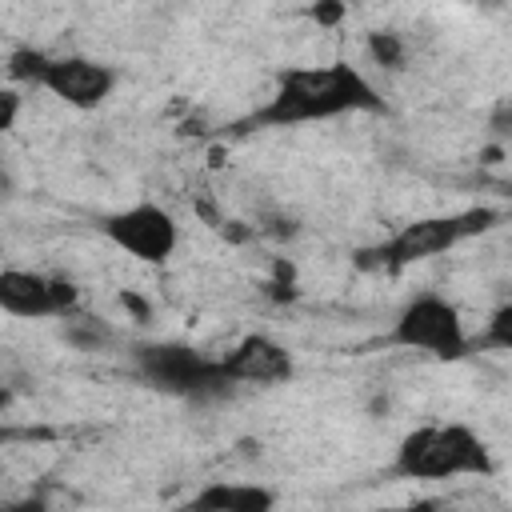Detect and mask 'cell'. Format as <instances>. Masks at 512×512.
<instances>
[{"label": "cell", "instance_id": "2", "mask_svg": "<svg viewBox=\"0 0 512 512\" xmlns=\"http://www.w3.org/2000/svg\"><path fill=\"white\" fill-rule=\"evenodd\" d=\"M408 480H448V476H492V456L484 440L464 424L416 428L400 440L396 464Z\"/></svg>", "mask_w": 512, "mask_h": 512}, {"label": "cell", "instance_id": "10", "mask_svg": "<svg viewBox=\"0 0 512 512\" xmlns=\"http://www.w3.org/2000/svg\"><path fill=\"white\" fill-rule=\"evenodd\" d=\"M276 504V492L264 488V484H208L200 488L184 512H272Z\"/></svg>", "mask_w": 512, "mask_h": 512}, {"label": "cell", "instance_id": "15", "mask_svg": "<svg viewBox=\"0 0 512 512\" xmlns=\"http://www.w3.org/2000/svg\"><path fill=\"white\" fill-rule=\"evenodd\" d=\"M16 112H20V92H0V132L16 128Z\"/></svg>", "mask_w": 512, "mask_h": 512}, {"label": "cell", "instance_id": "1", "mask_svg": "<svg viewBox=\"0 0 512 512\" xmlns=\"http://www.w3.org/2000/svg\"><path fill=\"white\" fill-rule=\"evenodd\" d=\"M384 100L352 64L328 68H284L276 76V92L264 108H256L240 128H288L300 120H328L344 112H380Z\"/></svg>", "mask_w": 512, "mask_h": 512}, {"label": "cell", "instance_id": "13", "mask_svg": "<svg viewBox=\"0 0 512 512\" xmlns=\"http://www.w3.org/2000/svg\"><path fill=\"white\" fill-rule=\"evenodd\" d=\"M484 344L512 352V304H500V308L492 312V320H488V328H484Z\"/></svg>", "mask_w": 512, "mask_h": 512}, {"label": "cell", "instance_id": "19", "mask_svg": "<svg viewBox=\"0 0 512 512\" xmlns=\"http://www.w3.org/2000/svg\"><path fill=\"white\" fill-rule=\"evenodd\" d=\"M4 512H48V508H44V500H32V496H28V500H16V504H8Z\"/></svg>", "mask_w": 512, "mask_h": 512}, {"label": "cell", "instance_id": "9", "mask_svg": "<svg viewBox=\"0 0 512 512\" xmlns=\"http://www.w3.org/2000/svg\"><path fill=\"white\" fill-rule=\"evenodd\" d=\"M0 308H4L8 316H24V320L60 316L52 276L24 272V268H4V272H0Z\"/></svg>", "mask_w": 512, "mask_h": 512}, {"label": "cell", "instance_id": "14", "mask_svg": "<svg viewBox=\"0 0 512 512\" xmlns=\"http://www.w3.org/2000/svg\"><path fill=\"white\" fill-rule=\"evenodd\" d=\"M488 132H492L496 140H512V100H504V104L492 108V116H488Z\"/></svg>", "mask_w": 512, "mask_h": 512}, {"label": "cell", "instance_id": "16", "mask_svg": "<svg viewBox=\"0 0 512 512\" xmlns=\"http://www.w3.org/2000/svg\"><path fill=\"white\" fill-rule=\"evenodd\" d=\"M308 16H312L316 24H340V20H344V4H332V0H328V4H312Z\"/></svg>", "mask_w": 512, "mask_h": 512}, {"label": "cell", "instance_id": "8", "mask_svg": "<svg viewBox=\"0 0 512 512\" xmlns=\"http://www.w3.org/2000/svg\"><path fill=\"white\" fill-rule=\"evenodd\" d=\"M220 364L232 384H280L292 376V356L264 332L244 336Z\"/></svg>", "mask_w": 512, "mask_h": 512}, {"label": "cell", "instance_id": "5", "mask_svg": "<svg viewBox=\"0 0 512 512\" xmlns=\"http://www.w3.org/2000/svg\"><path fill=\"white\" fill-rule=\"evenodd\" d=\"M388 340L400 344V348L428 352L436 360H460L468 352V336H464L460 312L448 300L432 296V292H424V296L404 304V312L396 316Z\"/></svg>", "mask_w": 512, "mask_h": 512}, {"label": "cell", "instance_id": "12", "mask_svg": "<svg viewBox=\"0 0 512 512\" xmlns=\"http://www.w3.org/2000/svg\"><path fill=\"white\" fill-rule=\"evenodd\" d=\"M48 64H52L48 52H40V48H16L8 56V76L12 80H24V84H40L44 72H48Z\"/></svg>", "mask_w": 512, "mask_h": 512}, {"label": "cell", "instance_id": "17", "mask_svg": "<svg viewBox=\"0 0 512 512\" xmlns=\"http://www.w3.org/2000/svg\"><path fill=\"white\" fill-rule=\"evenodd\" d=\"M120 304H124L128 312H136L140 320H148V304H144V300H140L136 292H124V296H120Z\"/></svg>", "mask_w": 512, "mask_h": 512}, {"label": "cell", "instance_id": "7", "mask_svg": "<svg viewBox=\"0 0 512 512\" xmlns=\"http://www.w3.org/2000/svg\"><path fill=\"white\" fill-rule=\"evenodd\" d=\"M40 88H48L56 100L72 104V108H100L112 88H116V72L108 64H96L88 56H52Z\"/></svg>", "mask_w": 512, "mask_h": 512}, {"label": "cell", "instance_id": "4", "mask_svg": "<svg viewBox=\"0 0 512 512\" xmlns=\"http://www.w3.org/2000/svg\"><path fill=\"white\" fill-rule=\"evenodd\" d=\"M132 364L144 384H152L168 396H184V400H212V396H224L228 388H236L220 360L196 352L192 344H176V340L136 344Z\"/></svg>", "mask_w": 512, "mask_h": 512}, {"label": "cell", "instance_id": "18", "mask_svg": "<svg viewBox=\"0 0 512 512\" xmlns=\"http://www.w3.org/2000/svg\"><path fill=\"white\" fill-rule=\"evenodd\" d=\"M368 512H436L432 500H420V504H396V508H368Z\"/></svg>", "mask_w": 512, "mask_h": 512}, {"label": "cell", "instance_id": "11", "mask_svg": "<svg viewBox=\"0 0 512 512\" xmlns=\"http://www.w3.org/2000/svg\"><path fill=\"white\" fill-rule=\"evenodd\" d=\"M368 56H372L380 68L400 72L404 60H408V48H404L400 32H372V36H368Z\"/></svg>", "mask_w": 512, "mask_h": 512}, {"label": "cell", "instance_id": "6", "mask_svg": "<svg viewBox=\"0 0 512 512\" xmlns=\"http://www.w3.org/2000/svg\"><path fill=\"white\" fill-rule=\"evenodd\" d=\"M104 236L124 248L128 256L144 260V264H164L176 252V220L160 208V204H132L124 212L104 216Z\"/></svg>", "mask_w": 512, "mask_h": 512}, {"label": "cell", "instance_id": "3", "mask_svg": "<svg viewBox=\"0 0 512 512\" xmlns=\"http://www.w3.org/2000/svg\"><path fill=\"white\" fill-rule=\"evenodd\" d=\"M496 220H500V212H492V208H464V212H452V216H424V220L404 224L388 244L360 248L356 252V264L360 268H388L392 272V268L428 260L436 252H448L460 240L496 228Z\"/></svg>", "mask_w": 512, "mask_h": 512}]
</instances>
